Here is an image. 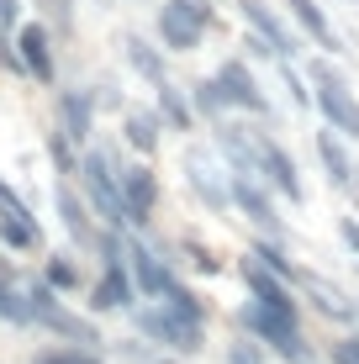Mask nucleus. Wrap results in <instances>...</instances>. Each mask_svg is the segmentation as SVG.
Wrapping results in <instances>:
<instances>
[{"mask_svg": "<svg viewBox=\"0 0 359 364\" xmlns=\"http://www.w3.org/2000/svg\"><path fill=\"white\" fill-rule=\"evenodd\" d=\"M48 159L58 164V174H80V143H74L64 127L48 132Z\"/></svg>", "mask_w": 359, "mask_h": 364, "instance_id": "nucleus-28", "label": "nucleus"}, {"mask_svg": "<svg viewBox=\"0 0 359 364\" xmlns=\"http://www.w3.org/2000/svg\"><path fill=\"white\" fill-rule=\"evenodd\" d=\"M185 185L195 191V200L212 211H227L232 206V169L217 164V154H206V148H185Z\"/></svg>", "mask_w": 359, "mask_h": 364, "instance_id": "nucleus-7", "label": "nucleus"}, {"mask_svg": "<svg viewBox=\"0 0 359 364\" xmlns=\"http://www.w3.org/2000/svg\"><path fill=\"white\" fill-rule=\"evenodd\" d=\"M164 306H175L180 317H191V322H206V301L195 296V291H185V285H175V291L164 296Z\"/></svg>", "mask_w": 359, "mask_h": 364, "instance_id": "nucleus-32", "label": "nucleus"}, {"mask_svg": "<svg viewBox=\"0 0 359 364\" xmlns=\"http://www.w3.org/2000/svg\"><path fill=\"white\" fill-rule=\"evenodd\" d=\"M185 254H191V264L201 269V274H222V259L212 254L206 243H195V237H185Z\"/></svg>", "mask_w": 359, "mask_h": 364, "instance_id": "nucleus-34", "label": "nucleus"}, {"mask_svg": "<svg viewBox=\"0 0 359 364\" xmlns=\"http://www.w3.org/2000/svg\"><path fill=\"white\" fill-rule=\"evenodd\" d=\"M243 285H249V296H254V301H264V306L296 311V291H291L296 280H286V274H275L269 264H259L254 254L243 259Z\"/></svg>", "mask_w": 359, "mask_h": 364, "instance_id": "nucleus-17", "label": "nucleus"}, {"mask_svg": "<svg viewBox=\"0 0 359 364\" xmlns=\"http://www.w3.org/2000/svg\"><path fill=\"white\" fill-rule=\"evenodd\" d=\"M312 143H317V159H323L328 180L338 185V191H354V185H359V169H354L349 148H343V132H333V127H323V132L312 137Z\"/></svg>", "mask_w": 359, "mask_h": 364, "instance_id": "nucleus-20", "label": "nucleus"}, {"mask_svg": "<svg viewBox=\"0 0 359 364\" xmlns=\"http://www.w3.org/2000/svg\"><path fill=\"white\" fill-rule=\"evenodd\" d=\"M328 359H333V364H359V328H354V333H343L338 343L328 348Z\"/></svg>", "mask_w": 359, "mask_h": 364, "instance_id": "nucleus-35", "label": "nucleus"}, {"mask_svg": "<svg viewBox=\"0 0 359 364\" xmlns=\"http://www.w3.org/2000/svg\"><path fill=\"white\" fill-rule=\"evenodd\" d=\"M122 58H127V64L138 69L148 85H164V80H169L164 48H154V43H148V37H138V32H122Z\"/></svg>", "mask_w": 359, "mask_h": 364, "instance_id": "nucleus-21", "label": "nucleus"}, {"mask_svg": "<svg viewBox=\"0 0 359 364\" xmlns=\"http://www.w3.org/2000/svg\"><path fill=\"white\" fill-rule=\"evenodd\" d=\"M138 301V280L127 269V254L122 259H101V280L90 285V306L95 311H127Z\"/></svg>", "mask_w": 359, "mask_h": 364, "instance_id": "nucleus-10", "label": "nucleus"}, {"mask_svg": "<svg viewBox=\"0 0 359 364\" xmlns=\"http://www.w3.org/2000/svg\"><path fill=\"white\" fill-rule=\"evenodd\" d=\"M243 333H254L264 348H275L286 364H312V343L301 338V317L296 311H280V306H264V301H249L238 311Z\"/></svg>", "mask_w": 359, "mask_h": 364, "instance_id": "nucleus-2", "label": "nucleus"}, {"mask_svg": "<svg viewBox=\"0 0 359 364\" xmlns=\"http://www.w3.org/2000/svg\"><path fill=\"white\" fill-rule=\"evenodd\" d=\"M0 322H16V328H27V322H32V301H27V291H16L6 274H0Z\"/></svg>", "mask_w": 359, "mask_h": 364, "instance_id": "nucleus-27", "label": "nucleus"}, {"mask_svg": "<svg viewBox=\"0 0 359 364\" xmlns=\"http://www.w3.org/2000/svg\"><path fill=\"white\" fill-rule=\"evenodd\" d=\"M21 211H27V200H21L16 191H11L6 180H0V217H21Z\"/></svg>", "mask_w": 359, "mask_h": 364, "instance_id": "nucleus-37", "label": "nucleus"}, {"mask_svg": "<svg viewBox=\"0 0 359 364\" xmlns=\"http://www.w3.org/2000/svg\"><path fill=\"white\" fill-rule=\"evenodd\" d=\"M296 285H301V291L312 296V306L323 311V317H333V322H359V301H354L349 291H338V285H333L328 274L301 269V274H296Z\"/></svg>", "mask_w": 359, "mask_h": 364, "instance_id": "nucleus-16", "label": "nucleus"}, {"mask_svg": "<svg viewBox=\"0 0 359 364\" xmlns=\"http://www.w3.org/2000/svg\"><path fill=\"white\" fill-rule=\"evenodd\" d=\"M232 206H238L254 228H264L269 237H280V211H275L269 185L259 180V174H232Z\"/></svg>", "mask_w": 359, "mask_h": 364, "instance_id": "nucleus-12", "label": "nucleus"}, {"mask_svg": "<svg viewBox=\"0 0 359 364\" xmlns=\"http://www.w3.org/2000/svg\"><path fill=\"white\" fill-rule=\"evenodd\" d=\"M354 211H359V206H354Z\"/></svg>", "mask_w": 359, "mask_h": 364, "instance_id": "nucleus-39", "label": "nucleus"}, {"mask_svg": "<svg viewBox=\"0 0 359 364\" xmlns=\"http://www.w3.org/2000/svg\"><path fill=\"white\" fill-rule=\"evenodd\" d=\"M58 296H64V291H53L48 280L27 285V301H32V322H37V328L69 338V343H101V328H95V322H85V317H74Z\"/></svg>", "mask_w": 359, "mask_h": 364, "instance_id": "nucleus-5", "label": "nucleus"}, {"mask_svg": "<svg viewBox=\"0 0 359 364\" xmlns=\"http://www.w3.org/2000/svg\"><path fill=\"white\" fill-rule=\"evenodd\" d=\"M53 206H58V222L69 228V237L80 248H95V237H101V228H90V200L74 196L69 185H53Z\"/></svg>", "mask_w": 359, "mask_h": 364, "instance_id": "nucleus-19", "label": "nucleus"}, {"mask_svg": "<svg viewBox=\"0 0 359 364\" xmlns=\"http://www.w3.org/2000/svg\"><path fill=\"white\" fill-rule=\"evenodd\" d=\"M16 53H21V64H27V74L37 85H53V37H48L43 21H21L16 27Z\"/></svg>", "mask_w": 359, "mask_h": 364, "instance_id": "nucleus-15", "label": "nucleus"}, {"mask_svg": "<svg viewBox=\"0 0 359 364\" xmlns=\"http://www.w3.org/2000/svg\"><path fill=\"white\" fill-rule=\"evenodd\" d=\"M21 27V0H0V37H16Z\"/></svg>", "mask_w": 359, "mask_h": 364, "instance_id": "nucleus-36", "label": "nucleus"}, {"mask_svg": "<svg viewBox=\"0 0 359 364\" xmlns=\"http://www.w3.org/2000/svg\"><path fill=\"white\" fill-rule=\"evenodd\" d=\"M254 259H259V264H269L275 274H286V280H296V274H301V269L286 259V248H280L275 237H259V243H254Z\"/></svg>", "mask_w": 359, "mask_h": 364, "instance_id": "nucleus-29", "label": "nucleus"}, {"mask_svg": "<svg viewBox=\"0 0 359 364\" xmlns=\"http://www.w3.org/2000/svg\"><path fill=\"white\" fill-rule=\"evenodd\" d=\"M306 80L317 85L312 100H317V111H323V122L333 132H343V137H354V143H359V100L349 90V80H343L328 58H312V64H306Z\"/></svg>", "mask_w": 359, "mask_h": 364, "instance_id": "nucleus-3", "label": "nucleus"}, {"mask_svg": "<svg viewBox=\"0 0 359 364\" xmlns=\"http://www.w3.org/2000/svg\"><path fill=\"white\" fill-rule=\"evenodd\" d=\"M259 180L275 185L291 206H301V200H306V185H301V174H296V159H291L269 132H259Z\"/></svg>", "mask_w": 359, "mask_h": 364, "instance_id": "nucleus-9", "label": "nucleus"}, {"mask_svg": "<svg viewBox=\"0 0 359 364\" xmlns=\"http://www.w3.org/2000/svg\"><path fill=\"white\" fill-rule=\"evenodd\" d=\"M32 364H101L90 343H74V348H48V354H37Z\"/></svg>", "mask_w": 359, "mask_h": 364, "instance_id": "nucleus-31", "label": "nucleus"}, {"mask_svg": "<svg viewBox=\"0 0 359 364\" xmlns=\"http://www.w3.org/2000/svg\"><path fill=\"white\" fill-rule=\"evenodd\" d=\"M95 90H58V127H64L74 143H90L95 132Z\"/></svg>", "mask_w": 359, "mask_h": 364, "instance_id": "nucleus-18", "label": "nucleus"}, {"mask_svg": "<svg viewBox=\"0 0 359 364\" xmlns=\"http://www.w3.org/2000/svg\"><path fill=\"white\" fill-rule=\"evenodd\" d=\"M238 11H243V21H249V27L269 43V53H275V58H296V53H301L296 32L275 16V11H269V0H238Z\"/></svg>", "mask_w": 359, "mask_h": 364, "instance_id": "nucleus-13", "label": "nucleus"}, {"mask_svg": "<svg viewBox=\"0 0 359 364\" xmlns=\"http://www.w3.org/2000/svg\"><path fill=\"white\" fill-rule=\"evenodd\" d=\"M0 243L16 248V254H32V248H43V228H37L32 211H21V217H0Z\"/></svg>", "mask_w": 359, "mask_h": 364, "instance_id": "nucleus-25", "label": "nucleus"}, {"mask_svg": "<svg viewBox=\"0 0 359 364\" xmlns=\"http://www.w3.org/2000/svg\"><path fill=\"white\" fill-rule=\"evenodd\" d=\"M338 237L359 254V217H338Z\"/></svg>", "mask_w": 359, "mask_h": 364, "instance_id": "nucleus-38", "label": "nucleus"}, {"mask_svg": "<svg viewBox=\"0 0 359 364\" xmlns=\"http://www.w3.org/2000/svg\"><path fill=\"white\" fill-rule=\"evenodd\" d=\"M122 137H127V148H138V154L148 159L159 148V137H164V117H159V111L127 106V111H122Z\"/></svg>", "mask_w": 359, "mask_h": 364, "instance_id": "nucleus-23", "label": "nucleus"}, {"mask_svg": "<svg viewBox=\"0 0 359 364\" xmlns=\"http://www.w3.org/2000/svg\"><path fill=\"white\" fill-rule=\"evenodd\" d=\"M122 200H127V217L132 222H148L159 206V174L148 159H138V164H122Z\"/></svg>", "mask_w": 359, "mask_h": 364, "instance_id": "nucleus-14", "label": "nucleus"}, {"mask_svg": "<svg viewBox=\"0 0 359 364\" xmlns=\"http://www.w3.org/2000/svg\"><path fill=\"white\" fill-rule=\"evenodd\" d=\"M212 27H217L212 0H164L159 6V43L169 53H195Z\"/></svg>", "mask_w": 359, "mask_h": 364, "instance_id": "nucleus-4", "label": "nucleus"}, {"mask_svg": "<svg viewBox=\"0 0 359 364\" xmlns=\"http://www.w3.org/2000/svg\"><path fill=\"white\" fill-rule=\"evenodd\" d=\"M191 106H195V117H206V122H227V111H232L227 95H222V85H217V74L191 85Z\"/></svg>", "mask_w": 359, "mask_h": 364, "instance_id": "nucleus-26", "label": "nucleus"}, {"mask_svg": "<svg viewBox=\"0 0 359 364\" xmlns=\"http://www.w3.org/2000/svg\"><path fill=\"white\" fill-rule=\"evenodd\" d=\"M43 280L53 285V291H74V285H80V269H74L69 254H53V259L43 264Z\"/></svg>", "mask_w": 359, "mask_h": 364, "instance_id": "nucleus-30", "label": "nucleus"}, {"mask_svg": "<svg viewBox=\"0 0 359 364\" xmlns=\"http://www.w3.org/2000/svg\"><path fill=\"white\" fill-rule=\"evenodd\" d=\"M217 85H222V95H227L232 111H249V117H275V100L264 95V85L254 80V69L243 64V58H222Z\"/></svg>", "mask_w": 359, "mask_h": 364, "instance_id": "nucleus-8", "label": "nucleus"}, {"mask_svg": "<svg viewBox=\"0 0 359 364\" xmlns=\"http://www.w3.org/2000/svg\"><path fill=\"white\" fill-rule=\"evenodd\" d=\"M227 364H264V343H259L254 333L232 338V343H227Z\"/></svg>", "mask_w": 359, "mask_h": 364, "instance_id": "nucleus-33", "label": "nucleus"}, {"mask_svg": "<svg viewBox=\"0 0 359 364\" xmlns=\"http://www.w3.org/2000/svg\"><path fill=\"white\" fill-rule=\"evenodd\" d=\"M154 95H159V117H164V127L169 132H195V106H191V95L180 90L175 80H164V85H154Z\"/></svg>", "mask_w": 359, "mask_h": 364, "instance_id": "nucleus-24", "label": "nucleus"}, {"mask_svg": "<svg viewBox=\"0 0 359 364\" xmlns=\"http://www.w3.org/2000/svg\"><path fill=\"white\" fill-rule=\"evenodd\" d=\"M286 6H291V16H296V21H301V32H306V37H312V43H317V48H323V53H343V37H338V32H333V21H328V11H323V6H317V0H286Z\"/></svg>", "mask_w": 359, "mask_h": 364, "instance_id": "nucleus-22", "label": "nucleus"}, {"mask_svg": "<svg viewBox=\"0 0 359 364\" xmlns=\"http://www.w3.org/2000/svg\"><path fill=\"white\" fill-rule=\"evenodd\" d=\"M132 322H138V333H143V338L164 343L169 354H201V343H206V322L180 317L175 306H143Z\"/></svg>", "mask_w": 359, "mask_h": 364, "instance_id": "nucleus-6", "label": "nucleus"}, {"mask_svg": "<svg viewBox=\"0 0 359 364\" xmlns=\"http://www.w3.org/2000/svg\"><path fill=\"white\" fill-rule=\"evenodd\" d=\"M127 269H132V280H138V296H143V301H164V296L180 285L175 269H169L164 259L154 254V248L132 243V237H127Z\"/></svg>", "mask_w": 359, "mask_h": 364, "instance_id": "nucleus-11", "label": "nucleus"}, {"mask_svg": "<svg viewBox=\"0 0 359 364\" xmlns=\"http://www.w3.org/2000/svg\"><path fill=\"white\" fill-rule=\"evenodd\" d=\"M80 185H85V200H90V211L101 217V228H132L127 217V200H122V159L117 148H85L80 154Z\"/></svg>", "mask_w": 359, "mask_h": 364, "instance_id": "nucleus-1", "label": "nucleus"}]
</instances>
